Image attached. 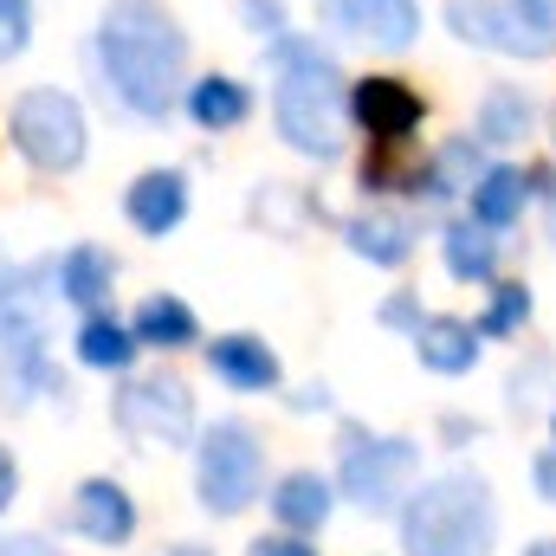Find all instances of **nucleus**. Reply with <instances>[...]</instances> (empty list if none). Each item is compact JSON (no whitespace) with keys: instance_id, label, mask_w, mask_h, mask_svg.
Wrapping results in <instances>:
<instances>
[{"instance_id":"1","label":"nucleus","mask_w":556,"mask_h":556,"mask_svg":"<svg viewBox=\"0 0 556 556\" xmlns=\"http://www.w3.org/2000/svg\"><path fill=\"white\" fill-rule=\"evenodd\" d=\"M111 91L137 111V117H168L181 98V72H188V39L181 26L155 7V0H111L104 33H98Z\"/></svg>"},{"instance_id":"2","label":"nucleus","mask_w":556,"mask_h":556,"mask_svg":"<svg viewBox=\"0 0 556 556\" xmlns=\"http://www.w3.org/2000/svg\"><path fill=\"white\" fill-rule=\"evenodd\" d=\"M278 59V91H273V124L278 137L291 142L298 155L330 162L343 149V72L330 65V52H317L311 39H273Z\"/></svg>"},{"instance_id":"3","label":"nucleus","mask_w":556,"mask_h":556,"mask_svg":"<svg viewBox=\"0 0 556 556\" xmlns=\"http://www.w3.org/2000/svg\"><path fill=\"white\" fill-rule=\"evenodd\" d=\"M492 538H498L492 485L479 472H466V466L427 479L402 505V544H408V556H492Z\"/></svg>"},{"instance_id":"4","label":"nucleus","mask_w":556,"mask_h":556,"mask_svg":"<svg viewBox=\"0 0 556 556\" xmlns=\"http://www.w3.org/2000/svg\"><path fill=\"white\" fill-rule=\"evenodd\" d=\"M260 479H266V453L253 440L247 420H220L207 440H201V459H194V485H201V505L233 518L260 498Z\"/></svg>"},{"instance_id":"5","label":"nucleus","mask_w":556,"mask_h":556,"mask_svg":"<svg viewBox=\"0 0 556 556\" xmlns=\"http://www.w3.org/2000/svg\"><path fill=\"white\" fill-rule=\"evenodd\" d=\"M13 149L33 162V168H46V175H59V168H72L78 155H85V111L65 98V91H26L20 104H13Z\"/></svg>"},{"instance_id":"6","label":"nucleus","mask_w":556,"mask_h":556,"mask_svg":"<svg viewBox=\"0 0 556 556\" xmlns=\"http://www.w3.org/2000/svg\"><path fill=\"white\" fill-rule=\"evenodd\" d=\"M415 440H363L350 433V453H343V498H356L363 511H395L408 492H415Z\"/></svg>"},{"instance_id":"7","label":"nucleus","mask_w":556,"mask_h":556,"mask_svg":"<svg viewBox=\"0 0 556 556\" xmlns=\"http://www.w3.org/2000/svg\"><path fill=\"white\" fill-rule=\"evenodd\" d=\"M117 420H124V433H137L149 446H181L194 433V402L175 376H149L117 395Z\"/></svg>"},{"instance_id":"8","label":"nucleus","mask_w":556,"mask_h":556,"mask_svg":"<svg viewBox=\"0 0 556 556\" xmlns=\"http://www.w3.org/2000/svg\"><path fill=\"white\" fill-rule=\"evenodd\" d=\"M317 13L350 33V39H369L382 52H408L420 33V7L415 0H317Z\"/></svg>"},{"instance_id":"9","label":"nucleus","mask_w":556,"mask_h":556,"mask_svg":"<svg viewBox=\"0 0 556 556\" xmlns=\"http://www.w3.org/2000/svg\"><path fill=\"white\" fill-rule=\"evenodd\" d=\"M72 525H78L91 544H124V538L137 531V505H130V492H124V485H111V479H91V485H78Z\"/></svg>"},{"instance_id":"10","label":"nucleus","mask_w":556,"mask_h":556,"mask_svg":"<svg viewBox=\"0 0 556 556\" xmlns=\"http://www.w3.org/2000/svg\"><path fill=\"white\" fill-rule=\"evenodd\" d=\"M356 117L369 124L376 142H408V130L420 124V98L395 78H369V85H356Z\"/></svg>"},{"instance_id":"11","label":"nucleus","mask_w":556,"mask_h":556,"mask_svg":"<svg viewBox=\"0 0 556 556\" xmlns=\"http://www.w3.org/2000/svg\"><path fill=\"white\" fill-rule=\"evenodd\" d=\"M415 356L433 376H466L479 363V324H466V317H420Z\"/></svg>"},{"instance_id":"12","label":"nucleus","mask_w":556,"mask_h":556,"mask_svg":"<svg viewBox=\"0 0 556 556\" xmlns=\"http://www.w3.org/2000/svg\"><path fill=\"white\" fill-rule=\"evenodd\" d=\"M207 363H214V376H220V382L253 389V395L278 382V356L260 343V337H220V343H207Z\"/></svg>"},{"instance_id":"13","label":"nucleus","mask_w":556,"mask_h":556,"mask_svg":"<svg viewBox=\"0 0 556 556\" xmlns=\"http://www.w3.org/2000/svg\"><path fill=\"white\" fill-rule=\"evenodd\" d=\"M181 214H188V181L175 168H155V175H142L137 188H130V220H137L142 233L162 240Z\"/></svg>"},{"instance_id":"14","label":"nucleus","mask_w":556,"mask_h":556,"mask_svg":"<svg viewBox=\"0 0 556 556\" xmlns=\"http://www.w3.org/2000/svg\"><path fill=\"white\" fill-rule=\"evenodd\" d=\"M330 479H317V472H291V479H278V498H273V511H278V525L285 531H324V518H330Z\"/></svg>"},{"instance_id":"15","label":"nucleus","mask_w":556,"mask_h":556,"mask_svg":"<svg viewBox=\"0 0 556 556\" xmlns=\"http://www.w3.org/2000/svg\"><path fill=\"white\" fill-rule=\"evenodd\" d=\"M525 201H531L525 168H485V175H479V188H472V220L498 233V227H511V220L525 214Z\"/></svg>"},{"instance_id":"16","label":"nucleus","mask_w":556,"mask_h":556,"mask_svg":"<svg viewBox=\"0 0 556 556\" xmlns=\"http://www.w3.org/2000/svg\"><path fill=\"white\" fill-rule=\"evenodd\" d=\"M350 253H363L369 266H402L415 253V227L402 214H356L350 220Z\"/></svg>"},{"instance_id":"17","label":"nucleus","mask_w":556,"mask_h":556,"mask_svg":"<svg viewBox=\"0 0 556 556\" xmlns=\"http://www.w3.org/2000/svg\"><path fill=\"white\" fill-rule=\"evenodd\" d=\"M479 175H485L479 142H472V137H453L440 155H433V162H427L420 188H427V201H453V194H472V188H479Z\"/></svg>"},{"instance_id":"18","label":"nucleus","mask_w":556,"mask_h":556,"mask_svg":"<svg viewBox=\"0 0 556 556\" xmlns=\"http://www.w3.org/2000/svg\"><path fill=\"white\" fill-rule=\"evenodd\" d=\"M440 253H446V273L466 278V285H485V278H492V266H498V240H492V227H479V220L446 227Z\"/></svg>"},{"instance_id":"19","label":"nucleus","mask_w":556,"mask_h":556,"mask_svg":"<svg viewBox=\"0 0 556 556\" xmlns=\"http://www.w3.org/2000/svg\"><path fill=\"white\" fill-rule=\"evenodd\" d=\"M531 124H538V104L525 91H511V85L485 91V104H479V142H498V149L505 142H525Z\"/></svg>"},{"instance_id":"20","label":"nucleus","mask_w":556,"mask_h":556,"mask_svg":"<svg viewBox=\"0 0 556 556\" xmlns=\"http://www.w3.org/2000/svg\"><path fill=\"white\" fill-rule=\"evenodd\" d=\"M505 33H511V59L556 52V0H505Z\"/></svg>"},{"instance_id":"21","label":"nucleus","mask_w":556,"mask_h":556,"mask_svg":"<svg viewBox=\"0 0 556 556\" xmlns=\"http://www.w3.org/2000/svg\"><path fill=\"white\" fill-rule=\"evenodd\" d=\"M137 343H155V350H181V343H194V311H188L181 298L155 291V298L137 311Z\"/></svg>"},{"instance_id":"22","label":"nucleus","mask_w":556,"mask_h":556,"mask_svg":"<svg viewBox=\"0 0 556 556\" xmlns=\"http://www.w3.org/2000/svg\"><path fill=\"white\" fill-rule=\"evenodd\" d=\"M446 26H453L466 46L511 52V33H505V0H453V7H446Z\"/></svg>"},{"instance_id":"23","label":"nucleus","mask_w":556,"mask_h":556,"mask_svg":"<svg viewBox=\"0 0 556 556\" xmlns=\"http://www.w3.org/2000/svg\"><path fill=\"white\" fill-rule=\"evenodd\" d=\"M188 111H194L201 130H233V124L247 117V85H233V78H201V85L188 91Z\"/></svg>"},{"instance_id":"24","label":"nucleus","mask_w":556,"mask_h":556,"mask_svg":"<svg viewBox=\"0 0 556 556\" xmlns=\"http://www.w3.org/2000/svg\"><path fill=\"white\" fill-rule=\"evenodd\" d=\"M59 291H65L72 304H98V298L111 291V253H104V247H72L65 266H59Z\"/></svg>"},{"instance_id":"25","label":"nucleus","mask_w":556,"mask_h":556,"mask_svg":"<svg viewBox=\"0 0 556 556\" xmlns=\"http://www.w3.org/2000/svg\"><path fill=\"white\" fill-rule=\"evenodd\" d=\"M130 356H137V337H130L124 324L91 317V324L78 330V363H91V369H130Z\"/></svg>"},{"instance_id":"26","label":"nucleus","mask_w":556,"mask_h":556,"mask_svg":"<svg viewBox=\"0 0 556 556\" xmlns=\"http://www.w3.org/2000/svg\"><path fill=\"white\" fill-rule=\"evenodd\" d=\"M525 317H531V291H525V285H498V298H492L485 317H479V337H511Z\"/></svg>"},{"instance_id":"27","label":"nucleus","mask_w":556,"mask_h":556,"mask_svg":"<svg viewBox=\"0 0 556 556\" xmlns=\"http://www.w3.org/2000/svg\"><path fill=\"white\" fill-rule=\"evenodd\" d=\"M26 33H33L26 0H0V59H13V52L26 46Z\"/></svg>"},{"instance_id":"28","label":"nucleus","mask_w":556,"mask_h":556,"mask_svg":"<svg viewBox=\"0 0 556 556\" xmlns=\"http://www.w3.org/2000/svg\"><path fill=\"white\" fill-rule=\"evenodd\" d=\"M247 26L266 33V46H273V39H285V7L278 0H247Z\"/></svg>"},{"instance_id":"29","label":"nucleus","mask_w":556,"mask_h":556,"mask_svg":"<svg viewBox=\"0 0 556 556\" xmlns=\"http://www.w3.org/2000/svg\"><path fill=\"white\" fill-rule=\"evenodd\" d=\"M247 556H317V551H311V544L291 531V538H260V544H253Z\"/></svg>"},{"instance_id":"30","label":"nucleus","mask_w":556,"mask_h":556,"mask_svg":"<svg viewBox=\"0 0 556 556\" xmlns=\"http://www.w3.org/2000/svg\"><path fill=\"white\" fill-rule=\"evenodd\" d=\"M531 479H538V498H544V505H556V446H551V453H538Z\"/></svg>"},{"instance_id":"31","label":"nucleus","mask_w":556,"mask_h":556,"mask_svg":"<svg viewBox=\"0 0 556 556\" xmlns=\"http://www.w3.org/2000/svg\"><path fill=\"white\" fill-rule=\"evenodd\" d=\"M13 492H20V472H13V453L0 446V511L13 505Z\"/></svg>"},{"instance_id":"32","label":"nucleus","mask_w":556,"mask_h":556,"mask_svg":"<svg viewBox=\"0 0 556 556\" xmlns=\"http://www.w3.org/2000/svg\"><path fill=\"white\" fill-rule=\"evenodd\" d=\"M0 556H59V551H52V544H39V538H7Z\"/></svg>"},{"instance_id":"33","label":"nucleus","mask_w":556,"mask_h":556,"mask_svg":"<svg viewBox=\"0 0 556 556\" xmlns=\"http://www.w3.org/2000/svg\"><path fill=\"white\" fill-rule=\"evenodd\" d=\"M382 324H415V330H420V317H415V304H408V298H395V304L382 311Z\"/></svg>"},{"instance_id":"34","label":"nucleus","mask_w":556,"mask_h":556,"mask_svg":"<svg viewBox=\"0 0 556 556\" xmlns=\"http://www.w3.org/2000/svg\"><path fill=\"white\" fill-rule=\"evenodd\" d=\"M324 402H330L324 389H298V395H291V408H324Z\"/></svg>"},{"instance_id":"35","label":"nucleus","mask_w":556,"mask_h":556,"mask_svg":"<svg viewBox=\"0 0 556 556\" xmlns=\"http://www.w3.org/2000/svg\"><path fill=\"white\" fill-rule=\"evenodd\" d=\"M525 556H556V538H544V544H531Z\"/></svg>"},{"instance_id":"36","label":"nucleus","mask_w":556,"mask_h":556,"mask_svg":"<svg viewBox=\"0 0 556 556\" xmlns=\"http://www.w3.org/2000/svg\"><path fill=\"white\" fill-rule=\"evenodd\" d=\"M551 240H556V194H551Z\"/></svg>"},{"instance_id":"37","label":"nucleus","mask_w":556,"mask_h":556,"mask_svg":"<svg viewBox=\"0 0 556 556\" xmlns=\"http://www.w3.org/2000/svg\"><path fill=\"white\" fill-rule=\"evenodd\" d=\"M175 556H207V551H175Z\"/></svg>"}]
</instances>
